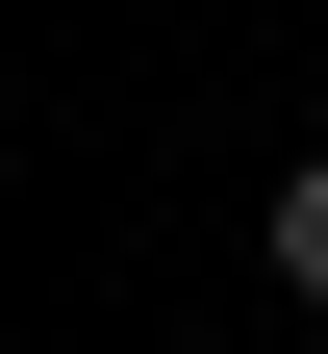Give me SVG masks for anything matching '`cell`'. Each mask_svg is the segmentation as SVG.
I'll return each instance as SVG.
<instances>
[{"label":"cell","mask_w":328,"mask_h":354,"mask_svg":"<svg viewBox=\"0 0 328 354\" xmlns=\"http://www.w3.org/2000/svg\"><path fill=\"white\" fill-rule=\"evenodd\" d=\"M278 304H303V329H328V152L278 177Z\"/></svg>","instance_id":"6da1fadb"}]
</instances>
